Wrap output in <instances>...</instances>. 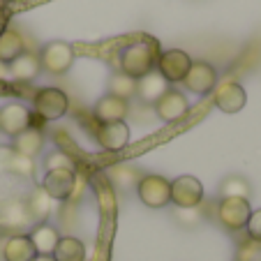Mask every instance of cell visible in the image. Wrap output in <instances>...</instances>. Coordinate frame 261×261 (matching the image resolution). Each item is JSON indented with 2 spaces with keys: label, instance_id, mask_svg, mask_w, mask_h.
Returning <instances> with one entry per match:
<instances>
[{
  "label": "cell",
  "instance_id": "1",
  "mask_svg": "<svg viewBox=\"0 0 261 261\" xmlns=\"http://www.w3.org/2000/svg\"><path fill=\"white\" fill-rule=\"evenodd\" d=\"M160 58V44L155 40H143L137 44H129L120 51V72L139 81L141 76L153 72Z\"/></svg>",
  "mask_w": 261,
  "mask_h": 261
},
{
  "label": "cell",
  "instance_id": "2",
  "mask_svg": "<svg viewBox=\"0 0 261 261\" xmlns=\"http://www.w3.org/2000/svg\"><path fill=\"white\" fill-rule=\"evenodd\" d=\"M137 194L143 206L148 208H164L171 203V182L158 173H146L137 182Z\"/></svg>",
  "mask_w": 261,
  "mask_h": 261
},
{
  "label": "cell",
  "instance_id": "3",
  "mask_svg": "<svg viewBox=\"0 0 261 261\" xmlns=\"http://www.w3.org/2000/svg\"><path fill=\"white\" fill-rule=\"evenodd\" d=\"M35 111L44 120H58L67 114L69 109V97L60 88H42L35 93Z\"/></svg>",
  "mask_w": 261,
  "mask_h": 261
},
{
  "label": "cell",
  "instance_id": "4",
  "mask_svg": "<svg viewBox=\"0 0 261 261\" xmlns=\"http://www.w3.org/2000/svg\"><path fill=\"white\" fill-rule=\"evenodd\" d=\"M74 63V46L67 42H49L42 46L40 67L49 74H65Z\"/></svg>",
  "mask_w": 261,
  "mask_h": 261
},
{
  "label": "cell",
  "instance_id": "5",
  "mask_svg": "<svg viewBox=\"0 0 261 261\" xmlns=\"http://www.w3.org/2000/svg\"><path fill=\"white\" fill-rule=\"evenodd\" d=\"M252 215V206L247 199H222L217 206L220 224L229 231H241L247 227V220Z\"/></svg>",
  "mask_w": 261,
  "mask_h": 261
},
{
  "label": "cell",
  "instance_id": "6",
  "mask_svg": "<svg viewBox=\"0 0 261 261\" xmlns=\"http://www.w3.org/2000/svg\"><path fill=\"white\" fill-rule=\"evenodd\" d=\"M190 67H192V58L180 49H169L164 54H160V58H158V72L162 74L169 84H182Z\"/></svg>",
  "mask_w": 261,
  "mask_h": 261
},
{
  "label": "cell",
  "instance_id": "7",
  "mask_svg": "<svg viewBox=\"0 0 261 261\" xmlns=\"http://www.w3.org/2000/svg\"><path fill=\"white\" fill-rule=\"evenodd\" d=\"M203 199V185L194 176H178L171 180V203L176 208H197Z\"/></svg>",
  "mask_w": 261,
  "mask_h": 261
},
{
  "label": "cell",
  "instance_id": "8",
  "mask_svg": "<svg viewBox=\"0 0 261 261\" xmlns=\"http://www.w3.org/2000/svg\"><path fill=\"white\" fill-rule=\"evenodd\" d=\"M153 107H155L158 118L164 120V123H176V120L185 118L188 111H190L188 97H185L180 90H176V88H169L167 93H164L162 97L153 104Z\"/></svg>",
  "mask_w": 261,
  "mask_h": 261
},
{
  "label": "cell",
  "instance_id": "9",
  "mask_svg": "<svg viewBox=\"0 0 261 261\" xmlns=\"http://www.w3.org/2000/svg\"><path fill=\"white\" fill-rule=\"evenodd\" d=\"M182 84L188 86L190 93L208 95L217 86V72L206 60H192V67H190L188 76L182 79Z\"/></svg>",
  "mask_w": 261,
  "mask_h": 261
},
{
  "label": "cell",
  "instance_id": "10",
  "mask_svg": "<svg viewBox=\"0 0 261 261\" xmlns=\"http://www.w3.org/2000/svg\"><path fill=\"white\" fill-rule=\"evenodd\" d=\"M30 123H33V114L23 104L10 102L0 109V132H5L7 137H16V134L25 132Z\"/></svg>",
  "mask_w": 261,
  "mask_h": 261
},
{
  "label": "cell",
  "instance_id": "11",
  "mask_svg": "<svg viewBox=\"0 0 261 261\" xmlns=\"http://www.w3.org/2000/svg\"><path fill=\"white\" fill-rule=\"evenodd\" d=\"M74 188H76V176H74V171H67V169L46 171L44 180H42V190L54 201H67L74 194Z\"/></svg>",
  "mask_w": 261,
  "mask_h": 261
},
{
  "label": "cell",
  "instance_id": "12",
  "mask_svg": "<svg viewBox=\"0 0 261 261\" xmlns=\"http://www.w3.org/2000/svg\"><path fill=\"white\" fill-rule=\"evenodd\" d=\"M215 107L224 114H238L247 102V93L236 81H222L215 86Z\"/></svg>",
  "mask_w": 261,
  "mask_h": 261
},
{
  "label": "cell",
  "instance_id": "13",
  "mask_svg": "<svg viewBox=\"0 0 261 261\" xmlns=\"http://www.w3.org/2000/svg\"><path fill=\"white\" fill-rule=\"evenodd\" d=\"M33 224V217L28 213V206L21 199L0 201V227L5 231H19Z\"/></svg>",
  "mask_w": 261,
  "mask_h": 261
},
{
  "label": "cell",
  "instance_id": "14",
  "mask_svg": "<svg viewBox=\"0 0 261 261\" xmlns=\"http://www.w3.org/2000/svg\"><path fill=\"white\" fill-rule=\"evenodd\" d=\"M97 143L109 150V153H116V150H123L129 141V127L125 120L120 123H99L97 132H95Z\"/></svg>",
  "mask_w": 261,
  "mask_h": 261
},
{
  "label": "cell",
  "instance_id": "15",
  "mask_svg": "<svg viewBox=\"0 0 261 261\" xmlns=\"http://www.w3.org/2000/svg\"><path fill=\"white\" fill-rule=\"evenodd\" d=\"M167 90H169V81L164 79L158 69H153L150 74H146V76H141V79L137 81V93L134 95H137L143 104H155Z\"/></svg>",
  "mask_w": 261,
  "mask_h": 261
},
{
  "label": "cell",
  "instance_id": "16",
  "mask_svg": "<svg viewBox=\"0 0 261 261\" xmlns=\"http://www.w3.org/2000/svg\"><path fill=\"white\" fill-rule=\"evenodd\" d=\"M127 114H129V102L116 97V95H104L95 104V118L99 123H120Z\"/></svg>",
  "mask_w": 261,
  "mask_h": 261
},
{
  "label": "cell",
  "instance_id": "17",
  "mask_svg": "<svg viewBox=\"0 0 261 261\" xmlns=\"http://www.w3.org/2000/svg\"><path fill=\"white\" fill-rule=\"evenodd\" d=\"M28 238H30V243H33L35 252H37V254H44V256L54 254L56 245H58V241H60L58 229L51 227V224H44V222H42V224H35L33 231L28 233Z\"/></svg>",
  "mask_w": 261,
  "mask_h": 261
},
{
  "label": "cell",
  "instance_id": "18",
  "mask_svg": "<svg viewBox=\"0 0 261 261\" xmlns=\"http://www.w3.org/2000/svg\"><path fill=\"white\" fill-rule=\"evenodd\" d=\"M7 72L14 81H33L40 72V58L35 54H21L12 63H7Z\"/></svg>",
  "mask_w": 261,
  "mask_h": 261
},
{
  "label": "cell",
  "instance_id": "19",
  "mask_svg": "<svg viewBox=\"0 0 261 261\" xmlns=\"http://www.w3.org/2000/svg\"><path fill=\"white\" fill-rule=\"evenodd\" d=\"M3 256H5V261H33L37 256V252H35L33 243L25 233H16V236L5 241Z\"/></svg>",
  "mask_w": 261,
  "mask_h": 261
},
{
  "label": "cell",
  "instance_id": "20",
  "mask_svg": "<svg viewBox=\"0 0 261 261\" xmlns=\"http://www.w3.org/2000/svg\"><path fill=\"white\" fill-rule=\"evenodd\" d=\"M42 146H44V137H42V132H40V129L28 127L25 132H21V134H16V137H14L12 150H14L16 155H23V158L33 160L35 155L42 150Z\"/></svg>",
  "mask_w": 261,
  "mask_h": 261
},
{
  "label": "cell",
  "instance_id": "21",
  "mask_svg": "<svg viewBox=\"0 0 261 261\" xmlns=\"http://www.w3.org/2000/svg\"><path fill=\"white\" fill-rule=\"evenodd\" d=\"M56 261H86V245L74 236H63L54 250Z\"/></svg>",
  "mask_w": 261,
  "mask_h": 261
},
{
  "label": "cell",
  "instance_id": "22",
  "mask_svg": "<svg viewBox=\"0 0 261 261\" xmlns=\"http://www.w3.org/2000/svg\"><path fill=\"white\" fill-rule=\"evenodd\" d=\"M51 201H54V199H51L42 188H37L33 194H30L25 206H28V213H30V217H33V222L42 224V222L51 215Z\"/></svg>",
  "mask_w": 261,
  "mask_h": 261
},
{
  "label": "cell",
  "instance_id": "23",
  "mask_svg": "<svg viewBox=\"0 0 261 261\" xmlns=\"http://www.w3.org/2000/svg\"><path fill=\"white\" fill-rule=\"evenodd\" d=\"M220 194L222 199H247L250 201L252 185L243 176H227L220 182Z\"/></svg>",
  "mask_w": 261,
  "mask_h": 261
},
{
  "label": "cell",
  "instance_id": "24",
  "mask_svg": "<svg viewBox=\"0 0 261 261\" xmlns=\"http://www.w3.org/2000/svg\"><path fill=\"white\" fill-rule=\"evenodd\" d=\"M23 37L16 30H5L0 35V60L3 63H12L16 56L23 54Z\"/></svg>",
  "mask_w": 261,
  "mask_h": 261
},
{
  "label": "cell",
  "instance_id": "25",
  "mask_svg": "<svg viewBox=\"0 0 261 261\" xmlns=\"http://www.w3.org/2000/svg\"><path fill=\"white\" fill-rule=\"evenodd\" d=\"M137 93V81L123 72H114L109 79V95H116L120 99H129Z\"/></svg>",
  "mask_w": 261,
  "mask_h": 261
},
{
  "label": "cell",
  "instance_id": "26",
  "mask_svg": "<svg viewBox=\"0 0 261 261\" xmlns=\"http://www.w3.org/2000/svg\"><path fill=\"white\" fill-rule=\"evenodd\" d=\"M109 176H111L114 185H118V188H123V190L137 188V182L141 180V173H139V169L129 167V164H116V167L109 171Z\"/></svg>",
  "mask_w": 261,
  "mask_h": 261
},
{
  "label": "cell",
  "instance_id": "27",
  "mask_svg": "<svg viewBox=\"0 0 261 261\" xmlns=\"http://www.w3.org/2000/svg\"><path fill=\"white\" fill-rule=\"evenodd\" d=\"M7 169L16 176H33L35 173V162L30 158H23V155H16L14 150H7Z\"/></svg>",
  "mask_w": 261,
  "mask_h": 261
},
{
  "label": "cell",
  "instance_id": "28",
  "mask_svg": "<svg viewBox=\"0 0 261 261\" xmlns=\"http://www.w3.org/2000/svg\"><path fill=\"white\" fill-rule=\"evenodd\" d=\"M44 169L46 171H54V169H67V171H74V160L69 158L67 153H63V150H54V153L46 155Z\"/></svg>",
  "mask_w": 261,
  "mask_h": 261
},
{
  "label": "cell",
  "instance_id": "29",
  "mask_svg": "<svg viewBox=\"0 0 261 261\" xmlns=\"http://www.w3.org/2000/svg\"><path fill=\"white\" fill-rule=\"evenodd\" d=\"M176 220L180 222L182 227L192 229V227H197V224H201L203 213L199 211V206L197 208H176Z\"/></svg>",
  "mask_w": 261,
  "mask_h": 261
},
{
  "label": "cell",
  "instance_id": "30",
  "mask_svg": "<svg viewBox=\"0 0 261 261\" xmlns=\"http://www.w3.org/2000/svg\"><path fill=\"white\" fill-rule=\"evenodd\" d=\"M247 233H250V238L252 241H256V243H261V208L259 211H252V215H250V220H247Z\"/></svg>",
  "mask_w": 261,
  "mask_h": 261
},
{
  "label": "cell",
  "instance_id": "31",
  "mask_svg": "<svg viewBox=\"0 0 261 261\" xmlns=\"http://www.w3.org/2000/svg\"><path fill=\"white\" fill-rule=\"evenodd\" d=\"M33 261H56V259H54V256H44V254H37V256H35Z\"/></svg>",
  "mask_w": 261,
  "mask_h": 261
}]
</instances>
